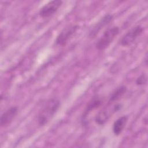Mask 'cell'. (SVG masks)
Returning a JSON list of instances; mask_svg holds the SVG:
<instances>
[{"mask_svg": "<svg viewBox=\"0 0 148 148\" xmlns=\"http://www.w3.org/2000/svg\"><path fill=\"white\" fill-rule=\"evenodd\" d=\"M18 113V108L13 106L7 109L1 116L0 125L1 127L8 126L15 118Z\"/></svg>", "mask_w": 148, "mask_h": 148, "instance_id": "cell-6", "label": "cell"}, {"mask_svg": "<svg viewBox=\"0 0 148 148\" xmlns=\"http://www.w3.org/2000/svg\"><path fill=\"white\" fill-rule=\"evenodd\" d=\"M113 113H114L113 110H109L106 108L103 109L96 116L95 119L96 123L99 125L104 124L109 120Z\"/></svg>", "mask_w": 148, "mask_h": 148, "instance_id": "cell-9", "label": "cell"}, {"mask_svg": "<svg viewBox=\"0 0 148 148\" xmlns=\"http://www.w3.org/2000/svg\"><path fill=\"white\" fill-rule=\"evenodd\" d=\"M62 3V1L53 0L45 4L39 10V16L43 18H47L53 15L58 10Z\"/></svg>", "mask_w": 148, "mask_h": 148, "instance_id": "cell-5", "label": "cell"}, {"mask_svg": "<svg viewBox=\"0 0 148 148\" xmlns=\"http://www.w3.org/2000/svg\"><path fill=\"white\" fill-rule=\"evenodd\" d=\"M113 18V16L112 14H108L103 16L94 26L91 28L89 33V37L90 38H94L98 34V32L103 28L105 25L109 24Z\"/></svg>", "mask_w": 148, "mask_h": 148, "instance_id": "cell-7", "label": "cell"}, {"mask_svg": "<svg viewBox=\"0 0 148 148\" xmlns=\"http://www.w3.org/2000/svg\"><path fill=\"white\" fill-rule=\"evenodd\" d=\"M126 90V87L124 86H121L118 87L111 94V96L109 99V102H114L120 99V98L125 94Z\"/></svg>", "mask_w": 148, "mask_h": 148, "instance_id": "cell-10", "label": "cell"}, {"mask_svg": "<svg viewBox=\"0 0 148 148\" xmlns=\"http://www.w3.org/2000/svg\"><path fill=\"white\" fill-rule=\"evenodd\" d=\"M78 28L79 25L77 24L70 25L64 28L57 36L56 39V44L60 46L65 45L76 32Z\"/></svg>", "mask_w": 148, "mask_h": 148, "instance_id": "cell-4", "label": "cell"}, {"mask_svg": "<svg viewBox=\"0 0 148 148\" xmlns=\"http://www.w3.org/2000/svg\"><path fill=\"white\" fill-rule=\"evenodd\" d=\"M135 83L138 86H142L146 84L147 83V76L145 74H142L140 75L135 81Z\"/></svg>", "mask_w": 148, "mask_h": 148, "instance_id": "cell-12", "label": "cell"}, {"mask_svg": "<svg viewBox=\"0 0 148 148\" xmlns=\"http://www.w3.org/2000/svg\"><path fill=\"white\" fill-rule=\"evenodd\" d=\"M128 116H123L117 119L113 124V132L115 135H119L124 128L128 121Z\"/></svg>", "mask_w": 148, "mask_h": 148, "instance_id": "cell-8", "label": "cell"}, {"mask_svg": "<svg viewBox=\"0 0 148 148\" xmlns=\"http://www.w3.org/2000/svg\"><path fill=\"white\" fill-rule=\"evenodd\" d=\"M60 106V102L58 99L55 98L49 99L38 114L39 124L40 126L47 124L56 113Z\"/></svg>", "mask_w": 148, "mask_h": 148, "instance_id": "cell-1", "label": "cell"}, {"mask_svg": "<svg viewBox=\"0 0 148 148\" xmlns=\"http://www.w3.org/2000/svg\"><path fill=\"white\" fill-rule=\"evenodd\" d=\"M143 27L141 25H136L130 29L120 39V44L123 46L131 45L142 34Z\"/></svg>", "mask_w": 148, "mask_h": 148, "instance_id": "cell-3", "label": "cell"}, {"mask_svg": "<svg viewBox=\"0 0 148 148\" xmlns=\"http://www.w3.org/2000/svg\"><path fill=\"white\" fill-rule=\"evenodd\" d=\"M101 103H102V101L101 99H99L98 98L93 99L88 103V106H87V108L84 111V114L83 116L84 117H86L88 114V113L90 112H91L92 110H94V109L98 108L99 106H100Z\"/></svg>", "mask_w": 148, "mask_h": 148, "instance_id": "cell-11", "label": "cell"}, {"mask_svg": "<svg viewBox=\"0 0 148 148\" xmlns=\"http://www.w3.org/2000/svg\"><path fill=\"white\" fill-rule=\"evenodd\" d=\"M119 31L120 29L117 26L108 28L104 31L101 37L97 41L95 45L96 48L99 50L106 49L119 34Z\"/></svg>", "mask_w": 148, "mask_h": 148, "instance_id": "cell-2", "label": "cell"}]
</instances>
